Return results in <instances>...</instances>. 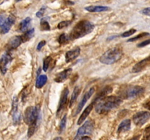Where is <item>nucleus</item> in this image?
<instances>
[{
	"label": "nucleus",
	"mask_w": 150,
	"mask_h": 140,
	"mask_svg": "<svg viewBox=\"0 0 150 140\" xmlns=\"http://www.w3.org/2000/svg\"><path fill=\"white\" fill-rule=\"evenodd\" d=\"M47 81H48V77L45 74H42L37 77L36 83H35V87L37 88H42L45 84H46Z\"/></svg>",
	"instance_id": "20"
},
{
	"label": "nucleus",
	"mask_w": 150,
	"mask_h": 140,
	"mask_svg": "<svg viewBox=\"0 0 150 140\" xmlns=\"http://www.w3.org/2000/svg\"><path fill=\"white\" fill-rule=\"evenodd\" d=\"M4 20H5V15H4V14H0V27L4 23Z\"/></svg>",
	"instance_id": "36"
},
{
	"label": "nucleus",
	"mask_w": 150,
	"mask_h": 140,
	"mask_svg": "<svg viewBox=\"0 0 150 140\" xmlns=\"http://www.w3.org/2000/svg\"><path fill=\"white\" fill-rule=\"evenodd\" d=\"M45 10H46V7H45V6H43V7H41L40 10L39 11H38V13H36L37 17H38V18H42V16H43L44 13H45Z\"/></svg>",
	"instance_id": "31"
},
{
	"label": "nucleus",
	"mask_w": 150,
	"mask_h": 140,
	"mask_svg": "<svg viewBox=\"0 0 150 140\" xmlns=\"http://www.w3.org/2000/svg\"><path fill=\"white\" fill-rule=\"evenodd\" d=\"M85 10L90 13H101V12H105L111 10V8L107 6H88L85 7Z\"/></svg>",
	"instance_id": "19"
},
{
	"label": "nucleus",
	"mask_w": 150,
	"mask_h": 140,
	"mask_svg": "<svg viewBox=\"0 0 150 140\" xmlns=\"http://www.w3.org/2000/svg\"><path fill=\"white\" fill-rule=\"evenodd\" d=\"M139 139H140V135H137L135 136L134 137H133V138L130 140H139Z\"/></svg>",
	"instance_id": "37"
},
{
	"label": "nucleus",
	"mask_w": 150,
	"mask_h": 140,
	"mask_svg": "<svg viewBox=\"0 0 150 140\" xmlns=\"http://www.w3.org/2000/svg\"><path fill=\"white\" fill-rule=\"evenodd\" d=\"M122 103V99L120 97L114 96H105L95 102V111L98 114H105L117 108Z\"/></svg>",
	"instance_id": "2"
},
{
	"label": "nucleus",
	"mask_w": 150,
	"mask_h": 140,
	"mask_svg": "<svg viewBox=\"0 0 150 140\" xmlns=\"http://www.w3.org/2000/svg\"><path fill=\"white\" fill-rule=\"evenodd\" d=\"M95 129V123L92 120H86L78 130L74 140H80L82 137L91 135Z\"/></svg>",
	"instance_id": "5"
},
{
	"label": "nucleus",
	"mask_w": 150,
	"mask_h": 140,
	"mask_svg": "<svg viewBox=\"0 0 150 140\" xmlns=\"http://www.w3.org/2000/svg\"><path fill=\"white\" fill-rule=\"evenodd\" d=\"M149 63H150L149 57H147V58H144V60L141 61L140 62L137 63V64L133 67V69H132V72L138 73L143 71L144 69H145L149 65Z\"/></svg>",
	"instance_id": "16"
},
{
	"label": "nucleus",
	"mask_w": 150,
	"mask_h": 140,
	"mask_svg": "<svg viewBox=\"0 0 150 140\" xmlns=\"http://www.w3.org/2000/svg\"><path fill=\"white\" fill-rule=\"evenodd\" d=\"M141 13H142V14L145 15L149 16L150 15V8L149 7H146V8L143 9L142 10H141Z\"/></svg>",
	"instance_id": "35"
},
{
	"label": "nucleus",
	"mask_w": 150,
	"mask_h": 140,
	"mask_svg": "<svg viewBox=\"0 0 150 140\" xmlns=\"http://www.w3.org/2000/svg\"><path fill=\"white\" fill-rule=\"evenodd\" d=\"M136 29H130V30L127 31V32H124L123 34H122L121 36L122 37H124V38L127 37V36H132V35H133L135 33H136Z\"/></svg>",
	"instance_id": "29"
},
{
	"label": "nucleus",
	"mask_w": 150,
	"mask_h": 140,
	"mask_svg": "<svg viewBox=\"0 0 150 140\" xmlns=\"http://www.w3.org/2000/svg\"><path fill=\"white\" fill-rule=\"evenodd\" d=\"M54 140H63V139H62V137L59 136V137H57V138L54 139Z\"/></svg>",
	"instance_id": "39"
},
{
	"label": "nucleus",
	"mask_w": 150,
	"mask_h": 140,
	"mask_svg": "<svg viewBox=\"0 0 150 140\" xmlns=\"http://www.w3.org/2000/svg\"><path fill=\"white\" fill-rule=\"evenodd\" d=\"M13 60L12 55L10 52H6L0 58V71L2 74H5L7 71V64Z\"/></svg>",
	"instance_id": "10"
},
{
	"label": "nucleus",
	"mask_w": 150,
	"mask_h": 140,
	"mask_svg": "<svg viewBox=\"0 0 150 140\" xmlns=\"http://www.w3.org/2000/svg\"><path fill=\"white\" fill-rule=\"evenodd\" d=\"M12 115H13V122L14 125H18L21 120V114L18 109V99L15 97L13 102V108H12Z\"/></svg>",
	"instance_id": "11"
},
{
	"label": "nucleus",
	"mask_w": 150,
	"mask_h": 140,
	"mask_svg": "<svg viewBox=\"0 0 150 140\" xmlns=\"http://www.w3.org/2000/svg\"><path fill=\"white\" fill-rule=\"evenodd\" d=\"M40 29L42 31H50L51 26L45 18H42L40 21Z\"/></svg>",
	"instance_id": "25"
},
{
	"label": "nucleus",
	"mask_w": 150,
	"mask_h": 140,
	"mask_svg": "<svg viewBox=\"0 0 150 140\" xmlns=\"http://www.w3.org/2000/svg\"><path fill=\"white\" fill-rule=\"evenodd\" d=\"M22 43V39H21V36H15L13 37H12L11 39L9 40L8 43L7 45V52L9 51H11L13 50L16 49L18 47L20 46Z\"/></svg>",
	"instance_id": "14"
},
{
	"label": "nucleus",
	"mask_w": 150,
	"mask_h": 140,
	"mask_svg": "<svg viewBox=\"0 0 150 140\" xmlns=\"http://www.w3.org/2000/svg\"><path fill=\"white\" fill-rule=\"evenodd\" d=\"M66 124H67V115H64L63 118H62V120L59 123V134H62L64 131V130L65 129Z\"/></svg>",
	"instance_id": "24"
},
{
	"label": "nucleus",
	"mask_w": 150,
	"mask_h": 140,
	"mask_svg": "<svg viewBox=\"0 0 150 140\" xmlns=\"http://www.w3.org/2000/svg\"><path fill=\"white\" fill-rule=\"evenodd\" d=\"M149 34L148 33V32L142 33V34H140L138 35V36H135V37H133V38H130V39H129L128 40H127V42H134V41L138 40V39H142V38L144 37V36H149Z\"/></svg>",
	"instance_id": "27"
},
{
	"label": "nucleus",
	"mask_w": 150,
	"mask_h": 140,
	"mask_svg": "<svg viewBox=\"0 0 150 140\" xmlns=\"http://www.w3.org/2000/svg\"><path fill=\"white\" fill-rule=\"evenodd\" d=\"M51 61V56L46 57V58L43 60V67H42V69H43L44 71H46L47 70H48Z\"/></svg>",
	"instance_id": "28"
},
{
	"label": "nucleus",
	"mask_w": 150,
	"mask_h": 140,
	"mask_svg": "<svg viewBox=\"0 0 150 140\" xmlns=\"http://www.w3.org/2000/svg\"><path fill=\"white\" fill-rule=\"evenodd\" d=\"M149 135H150V131H149V127H146V130L144 131V136L142 140H149Z\"/></svg>",
	"instance_id": "32"
},
{
	"label": "nucleus",
	"mask_w": 150,
	"mask_h": 140,
	"mask_svg": "<svg viewBox=\"0 0 150 140\" xmlns=\"http://www.w3.org/2000/svg\"><path fill=\"white\" fill-rule=\"evenodd\" d=\"M70 40V38H69L68 35H67L66 34H62L59 36L58 39L59 43L61 44V45H64V44L67 43Z\"/></svg>",
	"instance_id": "26"
},
{
	"label": "nucleus",
	"mask_w": 150,
	"mask_h": 140,
	"mask_svg": "<svg viewBox=\"0 0 150 140\" xmlns=\"http://www.w3.org/2000/svg\"><path fill=\"white\" fill-rule=\"evenodd\" d=\"M130 127H131V120L130 119L124 120L119 125L118 128H117V133L120 134V133L128 131L130 129Z\"/></svg>",
	"instance_id": "18"
},
{
	"label": "nucleus",
	"mask_w": 150,
	"mask_h": 140,
	"mask_svg": "<svg viewBox=\"0 0 150 140\" xmlns=\"http://www.w3.org/2000/svg\"><path fill=\"white\" fill-rule=\"evenodd\" d=\"M80 140H92V139L89 136H83Z\"/></svg>",
	"instance_id": "38"
},
{
	"label": "nucleus",
	"mask_w": 150,
	"mask_h": 140,
	"mask_svg": "<svg viewBox=\"0 0 150 140\" xmlns=\"http://www.w3.org/2000/svg\"><path fill=\"white\" fill-rule=\"evenodd\" d=\"M81 53V48L79 47H76L73 49L67 51L65 54V62L70 63L74 61L77 57L79 56Z\"/></svg>",
	"instance_id": "13"
},
{
	"label": "nucleus",
	"mask_w": 150,
	"mask_h": 140,
	"mask_svg": "<svg viewBox=\"0 0 150 140\" xmlns=\"http://www.w3.org/2000/svg\"><path fill=\"white\" fill-rule=\"evenodd\" d=\"M34 34H35V29H31L29 30L26 31L24 34H23V36H21L22 42H28L29 40H30L32 37L34 36Z\"/></svg>",
	"instance_id": "22"
},
{
	"label": "nucleus",
	"mask_w": 150,
	"mask_h": 140,
	"mask_svg": "<svg viewBox=\"0 0 150 140\" xmlns=\"http://www.w3.org/2000/svg\"><path fill=\"white\" fill-rule=\"evenodd\" d=\"M95 29V25L89 20H83L79 22L69 35L70 39H77L92 33Z\"/></svg>",
	"instance_id": "3"
},
{
	"label": "nucleus",
	"mask_w": 150,
	"mask_h": 140,
	"mask_svg": "<svg viewBox=\"0 0 150 140\" xmlns=\"http://www.w3.org/2000/svg\"><path fill=\"white\" fill-rule=\"evenodd\" d=\"M149 43H150V40L149 39H147V40H145V41H144V42H141V43L139 44L137 46L139 47V48H143V47H145V46H146V45H149Z\"/></svg>",
	"instance_id": "34"
},
{
	"label": "nucleus",
	"mask_w": 150,
	"mask_h": 140,
	"mask_svg": "<svg viewBox=\"0 0 150 140\" xmlns=\"http://www.w3.org/2000/svg\"><path fill=\"white\" fill-rule=\"evenodd\" d=\"M117 36H111V37L108 38V40H111V39H114V38H116V37H117Z\"/></svg>",
	"instance_id": "40"
},
{
	"label": "nucleus",
	"mask_w": 150,
	"mask_h": 140,
	"mask_svg": "<svg viewBox=\"0 0 150 140\" xmlns=\"http://www.w3.org/2000/svg\"><path fill=\"white\" fill-rule=\"evenodd\" d=\"M95 88H91L89 89V90H88V91L86 92L84 95H83L82 99L81 100V102H79V104H78L77 108H76V112H75V113H74V116H76V115H77L78 114H79V112L81 111V109H83V106L86 104V103L87 102V101L90 99L91 96L93 95V93H95Z\"/></svg>",
	"instance_id": "9"
},
{
	"label": "nucleus",
	"mask_w": 150,
	"mask_h": 140,
	"mask_svg": "<svg viewBox=\"0 0 150 140\" xmlns=\"http://www.w3.org/2000/svg\"><path fill=\"white\" fill-rule=\"evenodd\" d=\"M80 92H81V89L79 86L75 87L74 90H73V94H72L71 96V99H70V107H72V106H73V104H74L75 102H76V99H77Z\"/></svg>",
	"instance_id": "23"
},
{
	"label": "nucleus",
	"mask_w": 150,
	"mask_h": 140,
	"mask_svg": "<svg viewBox=\"0 0 150 140\" xmlns=\"http://www.w3.org/2000/svg\"><path fill=\"white\" fill-rule=\"evenodd\" d=\"M31 21H32V19L31 18L27 17L25 19H23L20 23V26H19V29L21 32H26L27 31V29H29V27L30 26Z\"/></svg>",
	"instance_id": "21"
},
{
	"label": "nucleus",
	"mask_w": 150,
	"mask_h": 140,
	"mask_svg": "<svg viewBox=\"0 0 150 140\" xmlns=\"http://www.w3.org/2000/svg\"><path fill=\"white\" fill-rule=\"evenodd\" d=\"M145 105H146V106H146V107L147 108V109H149V101H148V102H147L146 104H145Z\"/></svg>",
	"instance_id": "41"
},
{
	"label": "nucleus",
	"mask_w": 150,
	"mask_h": 140,
	"mask_svg": "<svg viewBox=\"0 0 150 140\" xmlns=\"http://www.w3.org/2000/svg\"><path fill=\"white\" fill-rule=\"evenodd\" d=\"M70 23H71V21H68V20L62 21L59 23L58 26H57V28H58L59 29H64V28L67 27V26L70 24Z\"/></svg>",
	"instance_id": "30"
},
{
	"label": "nucleus",
	"mask_w": 150,
	"mask_h": 140,
	"mask_svg": "<svg viewBox=\"0 0 150 140\" xmlns=\"http://www.w3.org/2000/svg\"><path fill=\"white\" fill-rule=\"evenodd\" d=\"M72 71H73L72 68L66 69H64V71H61V72L56 74V77L55 78H54V81H55L56 83H63V82L65 81V80L70 77Z\"/></svg>",
	"instance_id": "15"
},
{
	"label": "nucleus",
	"mask_w": 150,
	"mask_h": 140,
	"mask_svg": "<svg viewBox=\"0 0 150 140\" xmlns=\"http://www.w3.org/2000/svg\"><path fill=\"white\" fill-rule=\"evenodd\" d=\"M150 114L148 111L136 112L133 117V123L138 126H142L149 120Z\"/></svg>",
	"instance_id": "7"
},
{
	"label": "nucleus",
	"mask_w": 150,
	"mask_h": 140,
	"mask_svg": "<svg viewBox=\"0 0 150 140\" xmlns=\"http://www.w3.org/2000/svg\"><path fill=\"white\" fill-rule=\"evenodd\" d=\"M94 107V104H91L88 105L86 107V109L83 110V112H82V114L81 115V116L79 117V120L77 121V124L78 125H81V123H83L85 120H86V118L89 116V115L90 114V112H92V109Z\"/></svg>",
	"instance_id": "17"
},
{
	"label": "nucleus",
	"mask_w": 150,
	"mask_h": 140,
	"mask_svg": "<svg viewBox=\"0 0 150 140\" xmlns=\"http://www.w3.org/2000/svg\"><path fill=\"white\" fill-rule=\"evenodd\" d=\"M122 56V50L119 47L111 48L108 50L106 52H104L100 57L99 60L102 64H106V65H111L117 62Z\"/></svg>",
	"instance_id": "4"
},
{
	"label": "nucleus",
	"mask_w": 150,
	"mask_h": 140,
	"mask_svg": "<svg viewBox=\"0 0 150 140\" xmlns=\"http://www.w3.org/2000/svg\"><path fill=\"white\" fill-rule=\"evenodd\" d=\"M40 108L39 105L35 106H28L25 109L23 120L26 125H29L27 132V136L29 138H30L35 134V131L38 128L40 119Z\"/></svg>",
	"instance_id": "1"
},
{
	"label": "nucleus",
	"mask_w": 150,
	"mask_h": 140,
	"mask_svg": "<svg viewBox=\"0 0 150 140\" xmlns=\"http://www.w3.org/2000/svg\"><path fill=\"white\" fill-rule=\"evenodd\" d=\"M145 91V89L142 86H133L128 88L122 93L121 99H133L142 95Z\"/></svg>",
	"instance_id": "6"
},
{
	"label": "nucleus",
	"mask_w": 150,
	"mask_h": 140,
	"mask_svg": "<svg viewBox=\"0 0 150 140\" xmlns=\"http://www.w3.org/2000/svg\"><path fill=\"white\" fill-rule=\"evenodd\" d=\"M68 95H69V89L67 88H65L63 90L62 93L61 97H60V99H59V102L58 108H57V117H58V118L61 116L62 113V112L64 111V107H65L66 104H67Z\"/></svg>",
	"instance_id": "8"
},
{
	"label": "nucleus",
	"mask_w": 150,
	"mask_h": 140,
	"mask_svg": "<svg viewBox=\"0 0 150 140\" xmlns=\"http://www.w3.org/2000/svg\"><path fill=\"white\" fill-rule=\"evenodd\" d=\"M45 44H46V41H45V40H41L40 42L38 43V46H37V50H38V51L41 50L43 46H45Z\"/></svg>",
	"instance_id": "33"
},
{
	"label": "nucleus",
	"mask_w": 150,
	"mask_h": 140,
	"mask_svg": "<svg viewBox=\"0 0 150 140\" xmlns=\"http://www.w3.org/2000/svg\"><path fill=\"white\" fill-rule=\"evenodd\" d=\"M15 22H16V18L13 15L9 16L4 20V23L1 25V29H0V34H5L8 33L9 31L12 28V26L14 25Z\"/></svg>",
	"instance_id": "12"
}]
</instances>
